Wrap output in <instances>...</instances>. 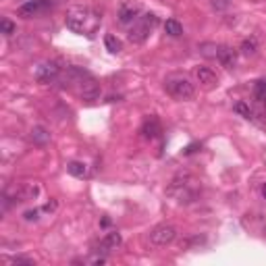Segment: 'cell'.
<instances>
[{"label":"cell","mask_w":266,"mask_h":266,"mask_svg":"<svg viewBox=\"0 0 266 266\" xmlns=\"http://www.w3.org/2000/svg\"><path fill=\"white\" fill-rule=\"evenodd\" d=\"M52 5V0H28V3H23L19 9H17V15L23 17V19H32V17H38L42 13H46Z\"/></svg>","instance_id":"6"},{"label":"cell","mask_w":266,"mask_h":266,"mask_svg":"<svg viewBox=\"0 0 266 266\" xmlns=\"http://www.w3.org/2000/svg\"><path fill=\"white\" fill-rule=\"evenodd\" d=\"M198 148H200V144H192V146H188V148H185V154H194Z\"/></svg>","instance_id":"29"},{"label":"cell","mask_w":266,"mask_h":266,"mask_svg":"<svg viewBox=\"0 0 266 266\" xmlns=\"http://www.w3.org/2000/svg\"><path fill=\"white\" fill-rule=\"evenodd\" d=\"M175 237H177V227L165 223V225H158V227H154V229L150 231V244L163 248V246L173 244Z\"/></svg>","instance_id":"5"},{"label":"cell","mask_w":266,"mask_h":266,"mask_svg":"<svg viewBox=\"0 0 266 266\" xmlns=\"http://www.w3.org/2000/svg\"><path fill=\"white\" fill-rule=\"evenodd\" d=\"M104 46H106V50H109V52H113V55H119V52H121V40L117 38V36H113V34H109V36H106L104 38Z\"/></svg>","instance_id":"19"},{"label":"cell","mask_w":266,"mask_h":266,"mask_svg":"<svg viewBox=\"0 0 266 266\" xmlns=\"http://www.w3.org/2000/svg\"><path fill=\"white\" fill-rule=\"evenodd\" d=\"M67 171H69V175L82 179V177L88 175V165H86V163H79V161H71V163L67 165Z\"/></svg>","instance_id":"16"},{"label":"cell","mask_w":266,"mask_h":266,"mask_svg":"<svg viewBox=\"0 0 266 266\" xmlns=\"http://www.w3.org/2000/svg\"><path fill=\"white\" fill-rule=\"evenodd\" d=\"M106 262V256H92L88 260H84V264H104Z\"/></svg>","instance_id":"27"},{"label":"cell","mask_w":266,"mask_h":266,"mask_svg":"<svg viewBox=\"0 0 266 266\" xmlns=\"http://www.w3.org/2000/svg\"><path fill=\"white\" fill-rule=\"evenodd\" d=\"M40 212H42V210H38V208L28 210V212L23 215V219H25V221H38V219H40Z\"/></svg>","instance_id":"25"},{"label":"cell","mask_w":266,"mask_h":266,"mask_svg":"<svg viewBox=\"0 0 266 266\" xmlns=\"http://www.w3.org/2000/svg\"><path fill=\"white\" fill-rule=\"evenodd\" d=\"M217 59L225 69H235L237 65V52L229 46V44H221L217 50Z\"/></svg>","instance_id":"11"},{"label":"cell","mask_w":266,"mask_h":266,"mask_svg":"<svg viewBox=\"0 0 266 266\" xmlns=\"http://www.w3.org/2000/svg\"><path fill=\"white\" fill-rule=\"evenodd\" d=\"M30 140H32L36 146H46V144L50 142V133H48V129H46V127L38 125V127H34V129H32V133H30Z\"/></svg>","instance_id":"15"},{"label":"cell","mask_w":266,"mask_h":266,"mask_svg":"<svg viewBox=\"0 0 266 266\" xmlns=\"http://www.w3.org/2000/svg\"><path fill=\"white\" fill-rule=\"evenodd\" d=\"M229 0H212V9L215 11H225V9H229Z\"/></svg>","instance_id":"24"},{"label":"cell","mask_w":266,"mask_h":266,"mask_svg":"<svg viewBox=\"0 0 266 266\" xmlns=\"http://www.w3.org/2000/svg\"><path fill=\"white\" fill-rule=\"evenodd\" d=\"M0 32H3L5 36H13L17 32V25L13 21H9V19H3L0 21Z\"/></svg>","instance_id":"23"},{"label":"cell","mask_w":266,"mask_h":266,"mask_svg":"<svg viewBox=\"0 0 266 266\" xmlns=\"http://www.w3.org/2000/svg\"><path fill=\"white\" fill-rule=\"evenodd\" d=\"M260 194H262V198H266V183L262 185V190H260Z\"/></svg>","instance_id":"30"},{"label":"cell","mask_w":266,"mask_h":266,"mask_svg":"<svg viewBox=\"0 0 266 266\" xmlns=\"http://www.w3.org/2000/svg\"><path fill=\"white\" fill-rule=\"evenodd\" d=\"M233 111L237 113V115H242L244 119H254V113H252V109H250V106L246 104V102H235V106H233Z\"/></svg>","instance_id":"21"},{"label":"cell","mask_w":266,"mask_h":266,"mask_svg":"<svg viewBox=\"0 0 266 266\" xmlns=\"http://www.w3.org/2000/svg\"><path fill=\"white\" fill-rule=\"evenodd\" d=\"M165 90L175 98V100H190L196 94L194 84L190 82L188 77H181V75H173L165 82Z\"/></svg>","instance_id":"4"},{"label":"cell","mask_w":266,"mask_h":266,"mask_svg":"<svg viewBox=\"0 0 266 266\" xmlns=\"http://www.w3.org/2000/svg\"><path fill=\"white\" fill-rule=\"evenodd\" d=\"M165 34L171 36V38H179V36L183 34V25H181L177 19H169V21L165 23Z\"/></svg>","instance_id":"17"},{"label":"cell","mask_w":266,"mask_h":266,"mask_svg":"<svg viewBox=\"0 0 266 266\" xmlns=\"http://www.w3.org/2000/svg\"><path fill=\"white\" fill-rule=\"evenodd\" d=\"M242 55L244 57H254L256 52H258V42H256V38H246L244 42H242Z\"/></svg>","instance_id":"18"},{"label":"cell","mask_w":266,"mask_h":266,"mask_svg":"<svg viewBox=\"0 0 266 266\" xmlns=\"http://www.w3.org/2000/svg\"><path fill=\"white\" fill-rule=\"evenodd\" d=\"M217 50H219L217 44H202L200 46V52L204 57H208V59H217Z\"/></svg>","instance_id":"22"},{"label":"cell","mask_w":266,"mask_h":266,"mask_svg":"<svg viewBox=\"0 0 266 266\" xmlns=\"http://www.w3.org/2000/svg\"><path fill=\"white\" fill-rule=\"evenodd\" d=\"M196 79L204 86V88H215L217 84H219V77H217V73L212 71V69H208V67H198L196 69Z\"/></svg>","instance_id":"14"},{"label":"cell","mask_w":266,"mask_h":266,"mask_svg":"<svg viewBox=\"0 0 266 266\" xmlns=\"http://www.w3.org/2000/svg\"><path fill=\"white\" fill-rule=\"evenodd\" d=\"M61 77V67L57 63H42L38 69H36V79L40 84H52L55 79Z\"/></svg>","instance_id":"9"},{"label":"cell","mask_w":266,"mask_h":266,"mask_svg":"<svg viewBox=\"0 0 266 266\" xmlns=\"http://www.w3.org/2000/svg\"><path fill=\"white\" fill-rule=\"evenodd\" d=\"M90 77H92L90 71H86L84 67H67L61 73V82H63V86H82Z\"/></svg>","instance_id":"7"},{"label":"cell","mask_w":266,"mask_h":266,"mask_svg":"<svg viewBox=\"0 0 266 266\" xmlns=\"http://www.w3.org/2000/svg\"><path fill=\"white\" fill-rule=\"evenodd\" d=\"M100 84L96 82L94 77H90V79H86V82L79 86V96H82L86 102H96L98 98H100Z\"/></svg>","instance_id":"10"},{"label":"cell","mask_w":266,"mask_h":266,"mask_svg":"<svg viewBox=\"0 0 266 266\" xmlns=\"http://www.w3.org/2000/svg\"><path fill=\"white\" fill-rule=\"evenodd\" d=\"M163 133V127H161V121H158L156 117H150V119H146L144 121V125H142V136L146 138V140H156L158 136Z\"/></svg>","instance_id":"13"},{"label":"cell","mask_w":266,"mask_h":266,"mask_svg":"<svg viewBox=\"0 0 266 266\" xmlns=\"http://www.w3.org/2000/svg\"><path fill=\"white\" fill-rule=\"evenodd\" d=\"M167 194H169L171 198H175L179 204H192V202L198 198V190H196L194 181H192L188 175L173 179L171 185H169V190H167Z\"/></svg>","instance_id":"2"},{"label":"cell","mask_w":266,"mask_h":266,"mask_svg":"<svg viewBox=\"0 0 266 266\" xmlns=\"http://www.w3.org/2000/svg\"><path fill=\"white\" fill-rule=\"evenodd\" d=\"M9 262H11V264H25V266H32V264H34V260L23 258V256H15V258H11Z\"/></svg>","instance_id":"26"},{"label":"cell","mask_w":266,"mask_h":266,"mask_svg":"<svg viewBox=\"0 0 266 266\" xmlns=\"http://www.w3.org/2000/svg\"><path fill=\"white\" fill-rule=\"evenodd\" d=\"M156 25H158V17H156L154 13L142 15V17L129 28V34H127L129 42H133V44H142V42H146L148 36L154 32Z\"/></svg>","instance_id":"3"},{"label":"cell","mask_w":266,"mask_h":266,"mask_svg":"<svg viewBox=\"0 0 266 266\" xmlns=\"http://www.w3.org/2000/svg\"><path fill=\"white\" fill-rule=\"evenodd\" d=\"M57 208H59V202H57V200H50L42 210H44V212H55Z\"/></svg>","instance_id":"28"},{"label":"cell","mask_w":266,"mask_h":266,"mask_svg":"<svg viewBox=\"0 0 266 266\" xmlns=\"http://www.w3.org/2000/svg\"><path fill=\"white\" fill-rule=\"evenodd\" d=\"M254 98L258 102L266 100V79H258V82L254 84Z\"/></svg>","instance_id":"20"},{"label":"cell","mask_w":266,"mask_h":266,"mask_svg":"<svg viewBox=\"0 0 266 266\" xmlns=\"http://www.w3.org/2000/svg\"><path fill=\"white\" fill-rule=\"evenodd\" d=\"M140 13H142V7H140L138 3H123V5L119 7L117 17H119V23H123V25H133V23L140 19Z\"/></svg>","instance_id":"8"},{"label":"cell","mask_w":266,"mask_h":266,"mask_svg":"<svg viewBox=\"0 0 266 266\" xmlns=\"http://www.w3.org/2000/svg\"><path fill=\"white\" fill-rule=\"evenodd\" d=\"M121 235L117 233V231H109L104 235V239L100 242V248H98V252H102V254H109V252H113V250H117L119 246H121Z\"/></svg>","instance_id":"12"},{"label":"cell","mask_w":266,"mask_h":266,"mask_svg":"<svg viewBox=\"0 0 266 266\" xmlns=\"http://www.w3.org/2000/svg\"><path fill=\"white\" fill-rule=\"evenodd\" d=\"M264 237H266V227H264Z\"/></svg>","instance_id":"31"},{"label":"cell","mask_w":266,"mask_h":266,"mask_svg":"<svg viewBox=\"0 0 266 266\" xmlns=\"http://www.w3.org/2000/svg\"><path fill=\"white\" fill-rule=\"evenodd\" d=\"M65 23H67V28L73 34L86 36V38H94L96 32L100 30L102 15L96 9H90V7H73L67 13Z\"/></svg>","instance_id":"1"}]
</instances>
